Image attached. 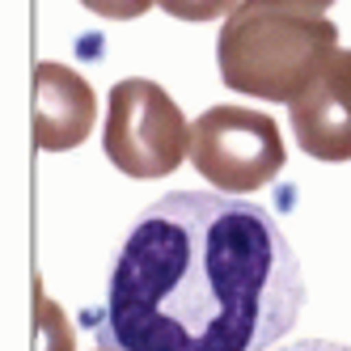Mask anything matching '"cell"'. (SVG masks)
<instances>
[{
  "label": "cell",
  "instance_id": "obj_6",
  "mask_svg": "<svg viewBox=\"0 0 351 351\" xmlns=\"http://www.w3.org/2000/svg\"><path fill=\"white\" fill-rule=\"evenodd\" d=\"M97 123V97L93 85L64 64H38L34 72V140L47 153L85 144Z\"/></svg>",
  "mask_w": 351,
  "mask_h": 351
},
{
  "label": "cell",
  "instance_id": "obj_2",
  "mask_svg": "<svg viewBox=\"0 0 351 351\" xmlns=\"http://www.w3.org/2000/svg\"><path fill=\"white\" fill-rule=\"evenodd\" d=\"M335 51V21L296 0H241L216 38L220 81L263 102L300 97Z\"/></svg>",
  "mask_w": 351,
  "mask_h": 351
},
{
  "label": "cell",
  "instance_id": "obj_11",
  "mask_svg": "<svg viewBox=\"0 0 351 351\" xmlns=\"http://www.w3.org/2000/svg\"><path fill=\"white\" fill-rule=\"evenodd\" d=\"M296 5H305V9H317V13H326L335 5V0H296Z\"/></svg>",
  "mask_w": 351,
  "mask_h": 351
},
{
  "label": "cell",
  "instance_id": "obj_12",
  "mask_svg": "<svg viewBox=\"0 0 351 351\" xmlns=\"http://www.w3.org/2000/svg\"><path fill=\"white\" fill-rule=\"evenodd\" d=\"M97 351H114V347H97Z\"/></svg>",
  "mask_w": 351,
  "mask_h": 351
},
{
  "label": "cell",
  "instance_id": "obj_10",
  "mask_svg": "<svg viewBox=\"0 0 351 351\" xmlns=\"http://www.w3.org/2000/svg\"><path fill=\"white\" fill-rule=\"evenodd\" d=\"M275 351H351L347 343H330V339H296L288 347H275Z\"/></svg>",
  "mask_w": 351,
  "mask_h": 351
},
{
  "label": "cell",
  "instance_id": "obj_9",
  "mask_svg": "<svg viewBox=\"0 0 351 351\" xmlns=\"http://www.w3.org/2000/svg\"><path fill=\"white\" fill-rule=\"evenodd\" d=\"M89 13H102L110 21H132V17H144L157 0H81Z\"/></svg>",
  "mask_w": 351,
  "mask_h": 351
},
{
  "label": "cell",
  "instance_id": "obj_7",
  "mask_svg": "<svg viewBox=\"0 0 351 351\" xmlns=\"http://www.w3.org/2000/svg\"><path fill=\"white\" fill-rule=\"evenodd\" d=\"M157 5L178 21H212V17H229L241 0H157Z\"/></svg>",
  "mask_w": 351,
  "mask_h": 351
},
{
  "label": "cell",
  "instance_id": "obj_4",
  "mask_svg": "<svg viewBox=\"0 0 351 351\" xmlns=\"http://www.w3.org/2000/svg\"><path fill=\"white\" fill-rule=\"evenodd\" d=\"M284 136L275 119L250 106H212L191 123V165L224 195H250L284 169Z\"/></svg>",
  "mask_w": 351,
  "mask_h": 351
},
{
  "label": "cell",
  "instance_id": "obj_8",
  "mask_svg": "<svg viewBox=\"0 0 351 351\" xmlns=\"http://www.w3.org/2000/svg\"><path fill=\"white\" fill-rule=\"evenodd\" d=\"M38 326H43V351H72V330H68V322L60 317V309L51 305V300H43V317H38Z\"/></svg>",
  "mask_w": 351,
  "mask_h": 351
},
{
  "label": "cell",
  "instance_id": "obj_1",
  "mask_svg": "<svg viewBox=\"0 0 351 351\" xmlns=\"http://www.w3.org/2000/svg\"><path fill=\"white\" fill-rule=\"evenodd\" d=\"M305 305L296 250L258 204L169 191L123 241L97 343L114 351H271Z\"/></svg>",
  "mask_w": 351,
  "mask_h": 351
},
{
  "label": "cell",
  "instance_id": "obj_5",
  "mask_svg": "<svg viewBox=\"0 0 351 351\" xmlns=\"http://www.w3.org/2000/svg\"><path fill=\"white\" fill-rule=\"evenodd\" d=\"M292 136L317 161H351V51L326 60V68L288 102Z\"/></svg>",
  "mask_w": 351,
  "mask_h": 351
},
{
  "label": "cell",
  "instance_id": "obj_3",
  "mask_svg": "<svg viewBox=\"0 0 351 351\" xmlns=\"http://www.w3.org/2000/svg\"><path fill=\"white\" fill-rule=\"evenodd\" d=\"M102 144L128 178H165L191 153V123L157 81L128 77L106 97Z\"/></svg>",
  "mask_w": 351,
  "mask_h": 351
}]
</instances>
